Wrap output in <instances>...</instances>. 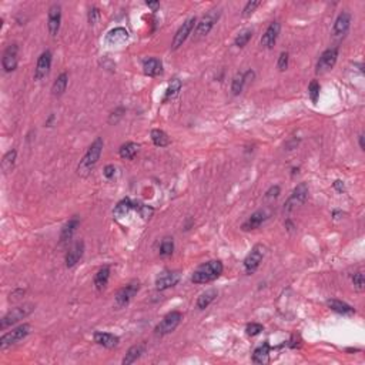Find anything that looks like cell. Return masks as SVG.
Here are the masks:
<instances>
[{
  "mask_svg": "<svg viewBox=\"0 0 365 365\" xmlns=\"http://www.w3.org/2000/svg\"><path fill=\"white\" fill-rule=\"evenodd\" d=\"M196 24H197V19L193 16V17H188L181 26H180V29L176 31V34H174V37H173V41H171V49L173 50H177L178 47H181L183 44H184V41L188 39V36L193 33V30L196 27Z\"/></svg>",
  "mask_w": 365,
  "mask_h": 365,
  "instance_id": "8",
  "label": "cell"
},
{
  "mask_svg": "<svg viewBox=\"0 0 365 365\" xmlns=\"http://www.w3.org/2000/svg\"><path fill=\"white\" fill-rule=\"evenodd\" d=\"M140 281L137 280H133L130 281L127 286H124L123 288H120L119 293L116 294V298H114V307L120 310V308H124L127 306L128 303L133 300V297L137 294L140 291Z\"/></svg>",
  "mask_w": 365,
  "mask_h": 365,
  "instance_id": "7",
  "label": "cell"
},
{
  "mask_svg": "<svg viewBox=\"0 0 365 365\" xmlns=\"http://www.w3.org/2000/svg\"><path fill=\"white\" fill-rule=\"evenodd\" d=\"M260 6H261V1H256V0H251V1L246 3V6L243 9V17H250L256 11L257 7H260Z\"/></svg>",
  "mask_w": 365,
  "mask_h": 365,
  "instance_id": "41",
  "label": "cell"
},
{
  "mask_svg": "<svg viewBox=\"0 0 365 365\" xmlns=\"http://www.w3.org/2000/svg\"><path fill=\"white\" fill-rule=\"evenodd\" d=\"M267 220V213L264 210H258L254 214H251L246 223L241 226L243 231H251V230H256V228L261 227V224Z\"/></svg>",
  "mask_w": 365,
  "mask_h": 365,
  "instance_id": "24",
  "label": "cell"
},
{
  "mask_svg": "<svg viewBox=\"0 0 365 365\" xmlns=\"http://www.w3.org/2000/svg\"><path fill=\"white\" fill-rule=\"evenodd\" d=\"M270 358V344L268 343H263L260 347H257L254 354H253V363L256 364H267Z\"/></svg>",
  "mask_w": 365,
  "mask_h": 365,
  "instance_id": "28",
  "label": "cell"
},
{
  "mask_svg": "<svg viewBox=\"0 0 365 365\" xmlns=\"http://www.w3.org/2000/svg\"><path fill=\"white\" fill-rule=\"evenodd\" d=\"M104 177L107 178V180H113L114 176H116V167L113 166V164H109V166H106L104 167Z\"/></svg>",
  "mask_w": 365,
  "mask_h": 365,
  "instance_id": "46",
  "label": "cell"
},
{
  "mask_svg": "<svg viewBox=\"0 0 365 365\" xmlns=\"http://www.w3.org/2000/svg\"><path fill=\"white\" fill-rule=\"evenodd\" d=\"M180 281V273L174 270H164L156 278V288L158 291H164L174 287Z\"/></svg>",
  "mask_w": 365,
  "mask_h": 365,
  "instance_id": "14",
  "label": "cell"
},
{
  "mask_svg": "<svg viewBox=\"0 0 365 365\" xmlns=\"http://www.w3.org/2000/svg\"><path fill=\"white\" fill-rule=\"evenodd\" d=\"M334 188H337L338 191H344V183L341 180H337L334 183Z\"/></svg>",
  "mask_w": 365,
  "mask_h": 365,
  "instance_id": "48",
  "label": "cell"
},
{
  "mask_svg": "<svg viewBox=\"0 0 365 365\" xmlns=\"http://www.w3.org/2000/svg\"><path fill=\"white\" fill-rule=\"evenodd\" d=\"M360 148H361V150H365V144H364V134H363V133H361V134H360Z\"/></svg>",
  "mask_w": 365,
  "mask_h": 365,
  "instance_id": "49",
  "label": "cell"
},
{
  "mask_svg": "<svg viewBox=\"0 0 365 365\" xmlns=\"http://www.w3.org/2000/svg\"><path fill=\"white\" fill-rule=\"evenodd\" d=\"M280 186H273V187L270 188L268 191L266 193V198L267 200H274L280 196Z\"/></svg>",
  "mask_w": 365,
  "mask_h": 365,
  "instance_id": "45",
  "label": "cell"
},
{
  "mask_svg": "<svg viewBox=\"0 0 365 365\" xmlns=\"http://www.w3.org/2000/svg\"><path fill=\"white\" fill-rule=\"evenodd\" d=\"M181 90V81L178 79H173L171 83L168 84L167 90H166V94L163 97V103H167L170 100H173L178 94V91Z\"/></svg>",
  "mask_w": 365,
  "mask_h": 365,
  "instance_id": "35",
  "label": "cell"
},
{
  "mask_svg": "<svg viewBox=\"0 0 365 365\" xmlns=\"http://www.w3.org/2000/svg\"><path fill=\"white\" fill-rule=\"evenodd\" d=\"M307 197H308V186H307L306 183H301V184H298L293 190L291 196L288 197L286 204H284V210L286 211H291V210H294L298 206H303L306 203Z\"/></svg>",
  "mask_w": 365,
  "mask_h": 365,
  "instance_id": "10",
  "label": "cell"
},
{
  "mask_svg": "<svg viewBox=\"0 0 365 365\" xmlns=\"http://www.w3.org/2000/svg\"><path fill=\"white\" fill-rule=\"evenodd\" d=\"M221 16V11L218 9L210 10L208 13H206L197 24H196V30H194V34H193V40L198 41V40L204 39L208 33L211 31V29L216 26V23Z\"/></svg>",
  "mask_w": 365,
  "mask_h": 365,
  "instance_id": "3",
  "label": "cell"
},
{
  "mask_svg": "<svg viewBox=\"0 0 365 365\" xmlns=\"http://www.w3.org/2000/svg\"><path fill=\"white\" fill-rule=\"evenodd\" d=\"M89 23L90 24H96L100 19V10L96 7V6H93V7H90L89 10Z\"/></svg>",
  "mask_w": 365,
  "mask_h": 365,
  "instance_id": "44",
  "label": "cell"
},
{
  "mask_svg": "<svg viewBox=\"0 0 365 365\" xmlns=\"http://www.w3.org/2000/svg\"><path fill=\"white\" fill-rule=\"evenodd\" d=\"M134 210H137L138 214L144 218V220H147V218L151 217L153 213H154L153 208L148 207V206H144V204H141V203H134Z\"/></svg>",
  "mask_w": 365,
  "mask_h": 365,
  "instance_id": "39",
  "label": "cell"
},
{
  "mask_svg": "<svg viewBox=\"0 0 365 365\" xmlns=\"http://www.w3.org/2000/svg\"><path fill=\"white\" fill-rule=\"evenodd\" d=\"M50 67H51V51L46 50L43 51L37 59V64L34 69V80H43L49 74Z\"/></svg>",
  "mask_w": 365,
  "mask_h": 365,
  "instance_id": "16",
  "label": "cell"
},
{
  "mask_svg": "<svg viewBox=\"0 0 365 365\" xmlns=\"http://www.w3.org/2000/svg\"><path fill=\"white\" fill-rule=\"evenodd\" d=\"M30 334V326L29 324H21V326L16 327L14 330H11L9 333L3 334L0 338V350H6L9 347L14 346L20 343L21 340H24L26 337Z\"/></svg>",
  "mask_w": 365,
  "mask_h": 365,
  "instance_id": "6",
  "label": "cell"
},
{
  "mask_svg": "<svg viewBox=\"0 0 365 365\" xmlns=\"http://www.w3.org/2000/svg\"><path fill=\"white\" fill-rule=\"evenodd\" d=\"M263 258H264V248L261 246L253 247V250L248 253V256L244 260V270L248 276L254 274L258 270V267L261 266Z\"/></svg>",
  "mask_w": 365,
  "mask_h": 365,
  "instance_id": "12",
  "label": "cell"
},
{
  "mask_svg": "<svg viewBox=\"0 0 365 365\" xmlns=\"http://www.w3.org/2000/svg\"><path fill=\"white\" fill-rule=\"evenodd\" d=\"M223 263L218 260H211L201 266H198L191 274V283L194 284H208L216 281L223 274Z\"/></svg>",
  "mask_w": 365,
  "mask_h": 365,
  "instance_id": "1",
  "label": "cell"
},
{
  "mask_svg": "<svg viewBox=\"0 0 365 365\" xmlns=\"http://www.w3.org/2000/svg\"><path fill=\"white\" fill-rule=\"evenodd\" d=\"M254 76H256V73H254L251 69H248L247 71L237 73V74L234 76V79H233V83H231V93H233L234 96H238V94L243 91V89H244V86H246L247 83H248L250 80L254 79Z\"/></svg>",
  "mask_w": 365,
  "mask_h": 365,
  "instance_id": "19",
  "label": "cell"
},
{
  "mask_svg": "<svg viewBox=\"0 0 365 365\" xmlns=\"http://www.w3.org/2000/svg\"><path fill=\"white\" fill-rule=\"evenodd\" d=\"M93 338H94V343H96V344L104 347V348H109V350L114 348V347H117L120 343L119 337L111 334V333H101V331H97V333H94Z\"/></svg>",
  "mask_w": 365,
  "mask_h": 365,
  "instance_id": "21",
  "label": "cell"
},
{
  "mask_svg": "<svg viewBox=\"0 0 365 365\" xmlns=\"http://www.w3.org/2000/svg\"><path fill=\"white\" fill-rule=\"evenodd\" d=\"M19 63V46L16 43L9 44L6 50L3 51V57H1V67L6 73H11L17 67Z\"/></svg>",
  "mask_w": 365,
  "mask_h": 365,
  "instance_id": "11",
  "label": "cell"
},
{
  "mask_svg": "<svg viewBox=\"0 0 365 365\" xmlns=\"http://www.w3.org/2000/svg\"><path fill=\"white\" fill-rule=\"evenodd\" d=\"M146 353V344L144 343H141V344H137V346H133L131 348H128L127 354L124 356L123 358V365H130L133 364V363H136L140 357L143 356Z\"/></svg>",
  "mask_w": 365,
  "mask_h": 365,
  "instance_id": "25",
  "label": "cell"
},
{
  "mask_svg": "<svg viewBox=\"0 0 365 365\" xmlns=\"http://www.w3.org/2000/svg\"><path fill=\"white\" fill-rule=\"evenodd\" d=\"M84 254V241H76L73 246L70 247L69 251L66 253V258L64 263L67 268H73L81 260V257Z\"/></svg>",
  "mask_w": 365,
  "mask_h": 365,
  "instance_id": "17",
  "label": "cell"
},
{
  "mask_svg": "<svg viewBox=\"0 0 365 365\" xmlns=\"http://www.w3.org/2000/svg\"><path fill=\"white\" fill-rule=\"evenodd\" d=\"M103 147H104V141H103L101 137H97L90 144V147L87 148L84 157L81 158V161L77 166V174L80 177H87L90 173L93 171V168L96 167L97 161L100 160Z\"/></svg>",
  "mask_w": 365,
  "mask_h": 365,
  "instance_id": "2",
  "label": "cell"
},
{
  "mask_svg": "<svg viewBox=\"0 0 365 365\" xmlns=\"http://www.w3.org/2000/svg\"><path fill=\"white\" fill-rule=\"evenodd\" d=\"M138 146L137 143H133V141H128L126 144H123L119 148V154L121 158H126V160H133L136 157V154L138 153Z\"/></svg>",
  "mask_w": 365,
  "mask_h": 365,
  "instance_id": "33",
  "label": "cell"
},
{
  "mask_svg": "<svg viewBox=\"0 0 365 365\" xmlns=\"http://www.w3.org/2000/svg\"><path fill=\"white\" fill-rule=\"evenodd\" d=\"M33 310H34L33 304H23V306L13 308L11 311H9L6 316L0 320V330H6L7 327L19 323L20 320H23V318L30 316L33 313Z\"/></svg>",
  "mask_w": 365,
  "mask_h": 365,
  "instance_id": "4",
  "label": "cell"
},
{
  "mask_svg": "<svg viewBox=\"0 0 365 365\" xmlns=\"http://www.w3.org/2000/svg\"><path fill=\"white\" fill-rule=\"evenodd\" d=\"M143 71L148 77H157L163 73V61L156 57L144 60L143 63Z\"/></svg>",
  "mask_w": 365,
  "mask_h": 365,
  "instance_id": "23",
  "label": "cell"
},
{
  "mask_svg": "<svg viewBox=\"0 0 365 365\" xmlns=\"http://www.w3.org/2000/svg\"><path fill=\"white\" fill-rule=\"evenodd\" d=\"M280 30H281V24L278 21H273L267 27L263 37H261V46L264 49H273L274 47L277 39H278V34H280Z\"/></svg>",
  "mask_w": 365,
  "mask_h": 365,
  "instance_id": "18",
  "label": "cell"
},
{
  "mask_svg": "<svg viewBox=\"0 0 365 365\" xmlns=\"http://www.w3.org/2000/svg\"><path fill=\"white\" fill-rule=\"evenodd\" d=\"M288 60H290V54L287 51H283L278 57V61H277V67L280 71H286L287 67H288Z\"/></svg>",
  "mask_w": 365,
  "mask_h": 365,
  "instance_id": "43",
  "label": "cell"
},
{
  "mask_svg": "<svg viewBox=\"0 0 365 365\" xmlns=\"http://www.w3.org/2000/svg\"><path fill=\"white\" fill-rule=\"evenodd\" d=\"M146 4H147V7L153 9V11H156L160 7V1H146Z\"/></svg>",
  "mask_w": 365,
  "mask_h": 365,
  "instance_id": "47",
  "label": "cell"
},
{
  "mask_svg": "<svg viewBox=\"0 0 365 365\" xmlns=\"http://www.w3.org/2000/svg\"><path fill=\"white\" fill-rule=\"evenodd\" d=\"M263 330H264V327L261 326V324H258V323H251V324L247 326L246 333L248 337H256L258 336Z\"/></svg>",
  "mask_w": 365,
  "mask_h": 365,
  "instance_id": "42",
  "label": "cell"
},
{
  "mask_svg": "<svg viewBox=\"0 0 365 365\" xmlns=\"http://www.w3.org/2000/svg\"><path fill=\"white\" fill-rule=\"evenodd\" d=\"M337 59H338V47H330L326 51H323V54L320 56V59L317 61L316 71L318 74H324L327 71L333 70V67L336 66Z\"/></svg>",
  "mask_w": 365,
  "mask_h": 365,
  "instance_id": "9",
  "label": "cell"
},
{
  "mask_svg": "<svg viewBox=\"0 0 365 365\" xmlns=\"http://www.w3.org/2000/svg\"><path fill=\"white\" fill-rule=\"evenodd\" d=\"M67 84H69V74L66 71H63L59 77L54 80V83L51 86V94L54 97H60L67 89Z\"/></svg>",
  "mask_w": 365,
  "mask_h": 365,
  "instance_id": "27",
  "label": "cell"
},
{
  "mask_svg": "<svg viewBox=\"0 0 365 365\" xmlns=\"http://www.w3.org/2000/svg\"><path fill=\"white\" fill-rule=\"evenodd\" d=\"M327 306L330 307L333 311H336L338 314H343V316H354L356 314L354 307H351L344 301H340V300H328Z\"/></svg>",
  "mask_w": 365,
  "mask_h": 365,
  "instance_id": "26",
  "label": "cell"
},
{
  "mask_svg": "<svg viewBox=\"0 0 365 365\" xmlns=\"http://www.w3.org/2000/svg\"><path fill=\"white\" fill-rule=\"evenodd\" d=\"M218 293L217 290L214 288H210L207 291H204L203 294H200V297L197 298V308L198 310H206L216 298H217Z\"/></svg>",
  "mask_w": 365,
  "mask_h": 365,
  "instance_id": "30",
  "label": "cell"
},
{
  "mask_svg": "<svg viewBox=\"0 0 365 365\" xmlns=\"http://www.w3.org/2000/svg\"><path fill=\"white\" fill-rule=\"evenodd\" d=\"M80 226V220L77 217H73L70 218L69 221L63 226L61 228V231H60V246H64V244H67L71 237H73V234L76 233V230L77 227Z\"/></svg>",
  "mask_w": 365,
  "mask_h": 365,
  "instance_id": "20",
  "label": "cell"
},
{
  "mask_svg": "<svg viewBox=\"0 0 365 365\" xmlns=\"http://www.w3.org/2000/svg\"><path fill=\"white\" fill-rule=\"evenodd\" d=\"M60 23H61V6L54 3L51 4L47 14V29L51 37H56L60 31Z\"/></svg>",
  "mask_w": 365,
  "mask_h": 365,
  "instance_id": "15",
  "label": "cell"
},
{
  "mask_svg": "<svg viewBox=\"0 0 365 365\" xmlns=\"http://www.w3.org/2000/svg\"><path fill=\"white\" fill-rule=\"evenodd\" d=\"M251 37H253V30L251 29L241 30V31L237 34L236 40H234V44H236L237 47H240V49H243V47H246L247 43L251 40Z\"/></svg>",
  "mask_w": 365,
  "mask_h": 365,
  "instance_id": "37",
  "label": "cell"
},
{
  "mask_svg": "<svg viewBox=\"0 0 365 365\" xmlns=\"http://www.w3.org/2000/svg\"><path fill=\"white\" fill-rule=\"evenodd\" d=\"M131 210H134V203L130 198H124L114 208V216L117 218L126 217Z\"/></svg>",
  "mask_w": 365,
  "mask_h": 365,
  "instance_id": "34",
  "label": "cell"
},
{
  "mask_svg": "<svg viewBox=\"0 0 365 365\" xmlns=\"http://www.w3.org/2000/svg\"><path fill=\"white\" fill-rule=\"evenodd\" d=\"M128 40V31L124 27H116L110 30L106 36V41L110 46H121Z\"/></svg>",
  "mask_w": 365,
  "mask_h": 365,
  "instance_id": "22",
  "label": "cell"
},
{
  "mask_svg": "<svg viewBox=\"0 0 365 365\" xmlns=\"http://www.w3.org/2000/svg\"><path fill=\"white\" fill-rule=\"evenodd\" d=\"M308 96H310V99L311 101L316 104L318 99H320V84H318V81L317 80H313L311 83H310V86H308Z\"/></svg>",
  "mask_w": 365,
  "mask_h": 365,
  "instance_id": "38",
  "label": "cell"
},
{
  "mask_svg": "<svg viewBox=\"0 0 365 365\" xmlns=\"http://www.w3.org/2000/svg\"><path fill=\"white\" fill-rule=\"evenodd\" d=\"M173 251H174V241H173V238H163V241L160 244V257L167 258V257L173 254Z\"/></svg>",
  "mask_w": 365,
  "mask_h": 365,
  "instance_id": "36",
  "label": "cell"
},
{
  "mask_svg": "<svg viewBox=\"0 0 365 365\" xmlns=\"http://www.w3.org/2000/svg\"><path fill=\"white\" fill-rule=\"evenodd\" d=\"M109 278H110V267L109 266L101 267L99 271L96 273V276H94V287H96L99 291L104 290L106 286H107V283H109Z\"/></svg>",
  "mask_w": 365,
  "mask_h": 365,
  "instance_id": "29",
  "label": "cell"
},
{
  "mask_svg": "<svg viewBox=\"0 0 365 365\" xmlns=\"http://www.w3.org/2000/svg\"><path fill=\"white\" fill-rule=\"evenodd\" d=\"M181 320H183V316H181L180 311H171V313H168L167 316L164 317L157 326H156L154 334L157 337L167 336V334L173 333L180 326Z\"/></svg>",
  "mask_w": 365,
  "mask_h": 365,
  "instance_id": "5",
  "label": "cell"
},
{
  "mask_svg": "<svg viewBox=\"0 0 365 365\" xmlns=\"http://www.w3.org/2000/svg\"><path fill=\"white\" fill-rule=\"evenodd\" d=\"M353 284H354V288H356L357 291H360V293L364 291L365 278L364 274H363V271H358V273H356V274L353 276Z\"/></svg>",
  "mask_w": 365,
  "mask_h": 365,
  "instance_id": "40",
  "label": "cell"
},
{
  "mask_svg": "<svg viewBox=\"0 0 365 365\" xmlns=\"http://www.w3.org/2000/svg\"><path fill=\"white\" fill-rule=\"evenodd\" d=\"M16 158H17V151L16 150H10V151H7L3 156V158H1V171L4 174H7V173H10L14 168Z\"/></svg>",
  "mask_w": 365,
  "mask_h": 365,
  "instance_id": "32",
  "label": "cell"
},
{
  "mask_svg": "<svg viewBox=\"0 0 365 365\" xmlns=\"http://www.w3.org/2000/svg\"><path fill=\"white\" fill-rule=\"evenodd\" d=\"M351 26V14L344 10L338 14L336 23H334V27H333V37L336 40H343L347 36L348 30Z\"/></svg>",
  "mask_w": 365,
  "mask_h": 365,
  "instance_id": "13",
  "label": "cell"
},
{
  "mask_svg": "<svg viewBox=\"0 0 365 365\" xmlns=\"http://www.w3.org/2000/svg\"><path fill=\"white\" fill-rule=\"evenodd\" d=\"M151 141L154 143V146L157 147H167L168 144L171 143V140L168 137V134L166 131L160 130V128H154L151 130Z\"/></svg>",
  "mask_w": 365,
  "mask_h": 365,
  "instance_id": "31",
  "label": "cell"
}]
</instances>
